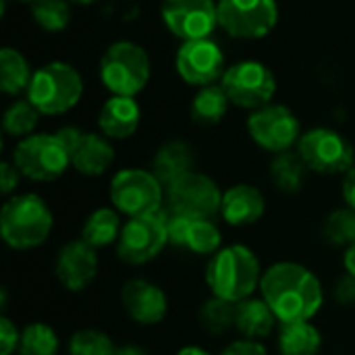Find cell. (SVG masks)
I'll list each match as a JSON object with an SVG mask.
<instances>
[{"mask_svg": "<svg viewBox=\"0 0 355 355\" xmlns=\"http://www.w3.org/2000/svg\"><path fill=\"white\" fill-rule=\"evenodd\" d=\"M58 337L52 327L44 322H31L21 331L19 355H58Z\"/></svg>", "mask_w": 355, "mask_h": 355, "instance_id": "cell-29", "label": "cell"}, {"mask_svg": "<svg viewBox=\"0 0 355 355\" xmlns=\"http://www.w3.org/2000/svg\"><path fill=\"white\" fill-rule=\"evenodd\" d=\"M343 200L345 206L355 210V164L343 175Z\"/></svg>", "mask_w": 355, "mask_h": 355, "instance_id": "cell-39", "label": "cell"}, {"mask_svg": "<svg viewBox=\"0 0 355 355\" xmlns=\"http://www.w3.org/2000/svg\"><path fill=\"white\" fill-rule=\"evenodd\" d=\"M40 110L29 102V100H17L12 102L2 119L4 133L10 137H29L33 135L37 123H40Z\"/></svg>", "mask_w": 355, "mask_h": 355, "instance_id": "cell-30", "label": "cell"}, {"mask_svg": "<svg viewBox=\"0 0 355 355\" xmlns=\"http://www.w3.org/2000/svg\"><path fill=\"white\" fill-rule=\"evenodd\" d=\"M83 94V81L75 67L62 60L42 64L27 87V100L48 116L71 110Z\"/></svg>", "mask_w": 355, "mask_h": 355, "instance_id": "cell-4", "label": "cell"}, {"mask_svg": "<svg viewBox=\"0 0 355 355\" xmlns=\"http://www.w3.org/2000/svg\"><path fill=\"white\" fill-rule=\"evenodd\" d=\"M220 355H268L266 354V347L260 343V341H254V339H239V341H233L229 343L223 354Z\"/></svg>", "mask_w": 355, "mask_h": 355, "instance_id": "cell-36", "label": "cell"}, {"mask_svg": "<svg viewBox=\"0 0 355 355\" xmlns=\"http://www.w3.org/2000/svg\"><path fill=\"white\" fill-rule=\"evenodd\" d=\"M343 264H345V272L354 275L355 277V243L352 248L345 250V256H343Z\"/></svg>", "mask_w": 355, "mask_h": 355, "instance_id": "cell-40", "label": "cell"}, {"mask_svg": "<svg viewBox=\"0 0 355 355\" xmlns=\"http://www.w3.org/2000/svg\"><path fill=\"white\" fill-rule=\"evenodd\" d=\"M56 133L67 144L71 154V166L77 173L85 177H98L106 173L114 162V148L106 135L87 133L77 127H62Z\"/></svg>", "mask_w": 355, "mask_h": 355, "instance_id": "cell-16", "label": "cell"}, {"mask_svg": "<svg viewBox=\"0 0 355 355\" xmlns=\"http://www.w3.org/2000/svg\"><path fill=\"white\" fill-rule=\"evenodd\" d=\"M150 56L135 42H114L100 60V79L112 96H137L150 81Z\"/></svg>", "mask_w": 355, "mask_h": 355, "instance_id": "cell-5", "label": "cell"}, {"mask_svg": "<svg viewBox=\"0 0 355 355\" xmlns=\"http://www.w3.org/2000/svg\"><path fill=\"white\" fill-rule=\"evenodd\" d=\"M279 318L275 316L272 308L264 300L248 297L237 304V314H235V329L245 337V339H264L268 337Z\"/></svg>", "mask_w": 355, "mask_h": 355, "instance_id": "cell-23", "label": "cell"}, {"mask_svg": "<svg viewBox=\"0 0 355 355\" xmlns=\"http://www.w3.org/2000/svg\"><path fill=\"white\" fill-rule=\"evenodd\" d=\"M19 171H17V166L12 164V162H2V166H0V187H2V193L4 196H8V193H12L15 189H17V185H19Z\"/></svg>", "mask_w": 355, "mask_h": 355, "instance_id": "cell-38", "label": "cell"}, {"mask_svg": "<svg viewBox=\"0 0 355 355\" xmlns=\"http://www.w3.org/2000/svg\"><path fill=\"white\" fill-rule=\"evenodd\" d=\"M235 314H237V304L212 295L210 300L204 302L200 310V322L206 331L220 335L231 327H235Z\"/></svg>", "mask_w": 355, "mask_h": 355, "instance_id": "cell-32", "label": "cell"}, {"mask_svg": "<svg viewBox=\"0 0 355 355\" xmlns=\"http://www.w3.org/2000/svg\"><path fill=\"white\" fill-rule=\"evenodd\" d=\"M297 154L306 166L318 175H345L355 164L352 141L329 127H316L302 133L297 141Z\"/></svg>", "mask_w": 355, "mask_h": 355, "instance_id": "cell-8", "label": "cell"}, {"mask_svg": "<svg viewBox=\"0 0 355 355\" xmlns=\"http://www.w3.org/2000/svg\"><path fill=\"white\" fill-rule=\"evenodd\" d=\"M166 229L168 243L183 248L191 254L210 256L216 254L223 243L220 229L212 218H191L166 210Z\"/></svg>", "mask_w": 355, "mask_h": 355, "instance_id": "cell-17", "label": "cell"}, {"mask_svg": "<svg viewBox=\"0 0 355 355\" xmlns=\"http://www.w3.org/2000/svg\"><path fill=\"white\" fill-rule=\"evenodd\" d=\"M177 355H210L206 349H202V347H196V345H187V347H183L181 352Z\"/></svg>", "mask_w": 355, "mask_h": 355, "instance_id": "cell-42", "label": "cell"}, {"mask_svg": "<svg viewBox=\"0 0 355 355\" xmlns=\"http://www.w3.org/2000/svg\"><path fill=\"white\" fill-rule=\"evenodd\" d=\"M164 191L158 177L146 168H123L110 181V202L129 218L160 212Z\"/></svg>", "mask_w": 355, "mask_h": 355, "instance_id": "cell-7", "label": "cell"}, {"mask_svg": "<svg viewBox=\"0 0 355 355\" xmlns=\"http://www.w3.org/2000/svg\"><path fill=\"white\" fill-rule=\"evenodd\" d=\"M193 171V150L187 141H166L154 156L152 173L164 185V189L179 177Z\"/></svg>", "mask_w": 355, "mask_h": 355, "instance_id": "cell-22", "label": "cell"}, {"mask_svg": "<svg viewBox=\"0 0 355 355\" xmlns=\"http://www.w3.org/2000/svg\"><path fill=\"white\" fill-rule=\"evenodd\" d=\"M262 270L258 256L245 245H229L218 250L206 266V283L212 295L239 304L260 287Z\"/></svg>", "mask_w": 355, "mask_h": 355, "instance_id": "cell-2", "label": "cell"}, {"mask_svg": "<svg viewBox=\"0 0 355 355\" xmlns=\"http://www.w3.org/2000/svg\"><path fill=\"white\" fill-rule=\"evenodd\" d=\"M121 302L131 320L144 327H152L162 322L168 312L166 293L152 281L131 279L125 283L121 291Z\"/></svg>", "mask_w": 355, "mask_h": 355, "instance_id": "cell-19", "label": "cell"}, {"mask_svg": "<svg viewBox=\"0 0 355 355\" xmlns=\"http://www.w3.org/2000/svg\"><path fill=\"white\" fill-rule=\"evenodd\" d=\"M322 235L329 245L352 248L355 243V210L349 206L333 210L322 225Z\"/></svg>", "mask_w": 355, "mask_h": 355, "instance_id": "cell-31", "label": "cell"}, {"mask_svg": "<svg viewBox=\"0 0 355 355\" xmlns=\"http://www.w3.org/2000/svg\"><path fill=\"white\" fill-rule=\"evenodd\" d=\"M335 300L341 306H354L355 304V277L345 272V277L339 279L337 287H335Z\"/></svg>", "mask_w": 355, "mask_h": 355, "instance_id": "cell-37", "label": "cell"}, {"mask_svg": "<svg viewBox=\"0 0 355 355\" xmlns=\"http://www.w3.org/2000/svg\"><path fill=\"white\" fill-rule=\"evenodd\" d=\"M229 104L231 100L220 83L200 87V92L193 96L191 102V119L196 125H204V127L216 125L225 119Z\"/></svg>", "mask_w": 355, "mask_h": 355, "instance_id": "cell-26", "label": "cell"}, {"mask_svg": "<svg viewBox=\"0 0 355 355\" xmlns=\"http://www.w3.org/2000/svg\"><path fill=\"white\" fill-rule=\"evenodd\" d=\"M19 341H21L19 329L12 324L10 318L2 316L0 318V355H12V352L19 349Z\"/></svg>", "mask_w": 355, "mask_h": 355, "instance_id": "cell-35", "label": "cell"}, {"mask_svg": "<svg viewBox=\"0 0 355 355\" xmlns=\"http://www.w3.org/2000/svg\"><path fill=\"white\" fill-rule=\"evenodd\" d=\"M320 347H322L320 331L308 320L281 324L279 331L281 355H318Z\"/></svg>", "mask_w": 355, "mask_h": 355, "instance_id": "cell-25", "label": "cell"}, {"mask_svg": "<svg viewBox=\"0 0 355 355\" xmlns=\"http://www.w3.org/2000/svg\"><path fill=\"white\" fill-rule=\"evenodd\" d=\"M17 171L37 183H50L71 166V154L58 133H33L21 139L12 150Z\"/></svg>", "mask_w": 355, "mask_h": 355, "instance_id": "cell-6", "label": "cell"}, {"mask_svg": "<svg viewBox=\"0 0 355 355\" xmlns=\"http://www.w3.org/2000/svg\"><path fill=\"white\" fill-rule=\"evenodd\" d=\"M166 243V212L160 210L156 214L129 218V223L123 225L121 237L116 241V254L125 264L141 266L152 262L164 250Z\"/></svg>", "mask_w": 355, "mask_h": 355, "instance_id": "cell-10", "label": "cell"}, {"mask_svg": "<svg viewBox=\"0 0 355 355\" xmlns=\"http://www.w3.org/2000/svg\"><path fill=\"white\" fill-rule=\"evenodd\" d=\"M33 21L46 31H62L71 23L69 0H33L31 2Z\"/></svg>", "mask_w": 355, "mask_h": 355, "instance_id": "cell-33", "label": "cell"}, {"mask_svg": "<svg viewBox=\"0 0 355 355\" xmlns=\"http://www.w3.org/2000/svg\"><path fill=\"white\" fill-rule=\"evenodd\" d=\"M71 355H116L112 339L96 329H81L69 341Z\"/></svg>", "mask_w": 355, "mask_h": 355, "instance_id": "cell-34", "label": "cell"}, {"mask_svg": "<svg viewBox=\"0 0 355 355\" xmlns=\"http://www.w3.org/2000/svg\"><path fill=\"white\" fill-rule=\"evenodd\" d=\"M266 212V200L256 185L239 183L223 193L220 216L231 227H248L258 223Z\"/></svg>", "mask_w": 355, "mask_h": 355, "instance_id": "cell-20", "label": "cell"}, {"mask_svg": "<svg viewBox=\"0 0 355 355\" xmlns=\"http://www.w3.org/2000/svg\"><path fill=\"white\" fill-rule=\"evenodd\" d=\"M168 212L191 218H214L220 214L223 191L204 173H187L166 187Z\"/></svg>", "mask_w": 355, "mask_h": 355, "instance_id": "cell-12", "label": "cell"}, {"mask_svg": "<svg viewBox=\"0 0 355 355\" xmlns=\"http://www.w3.org/2000/svg\"><path fill=\"white\" fill-rule=\"evenodd\" d=\"M17 2H29V4H31L33 0H17Z\"/></svg>", "mask_w": 355, "mask_h": 355, "instance_id": "cell-44", "label": "cell"}, {"mask_svg": "<svg viewBox=\"0 0 355 355\" xmlns=\"http://www.w3.org/2000/svg\"><path fill=\"white\" fill-rule=\"evenodd\" d=\"M54 216L48 204L35 193H19L0 210V235L12 250H33L52 233Z\"/></svg>", "mask_w": 355, "mask_h": 355, "instance_id": "cell-3", "label": "cell"}, {"mask_svg": "<svg viewBox=\"0 0 355 355\" xmlns=\"http://www.w3.org/2000/svg\"><path fill=\"white\" fill-rule=\"evenodd\" d=\"M260 291L281 324L310 320L324 302L318 277L297 262H277L268 266L262 275Z\"/></svg>", "mask_w": 355, "mask_h": 355, "instance_id": "cell-1", "label": "cell"}, {"mask_svg": "<svg viewBox=\"0 0 355 355\" xmlns=\"http://www.w3.org/2000/svg\"><path fill=\"white\" fill-rule=\"evenodd\" d=\"M162 21L183 42L204 40L218 25V6L214 0H164Z\"/></svg>", "mask_w": 355, "mask_h": 355, "instance_id": "cell-15", "label": "cell"}, {"mask_svg": "<svg viewBox=\"0 0 355 355\" xmlns=\"http://www.w3.org/2000/svg\"><path fill=\"white\" fill-rule=\"evenodd\" d=\"M248 131L262 150L272 154L289 152L302 137L300 119L283 104H266L254 110L248 119Z\"/></svg>", "mask_w": 355, "mask_h": 355, "instance_id": "cell-13", "label": "cell"}, {"mask_svg": "<svg viewBox=\"0 0 355 355\" xmlns=\"http://www.w3.org/2000/svg\"><path fill=\"white\" fill-rule=\"evenodd\" d=\"M54 272L58 283L67 291H83L87 289L98 275V256L96 248L85 243L83 239L69 241L60 248L54 264Z\"/></svg>", "mask_w": 355, "mask_h": 355, "instance_id": "cell-18", "label": "cell"}, {"mask_svg": "<svg viewBox=\"0 0 355 355\" xmlns=\"http://www.w3.org/2000/svg\"><path fill=\"white\" fill-rule=\"evenodd\" d=\"M31 69L25 56L15 48L0 50V87L8 96H17L23 89L27 92L31 81Z\"/></svg>", "mask_w": 355, "mask_h": 355, "instance_id": "cell-28", "label": "cell"}, {"mask_svg": "<svg viewBox=\"0 0 355 355\" xmlns=\"http://www.w3.org/2000/svg\"><path fill=\"white\" fill-rule=\"evenodd\" d=\"M69 2H75V4H92L96 0H69Z\"/></svg>", "mask_w": 355, "mask_h": 355, "instance_id": "cell-43", "label": "cell"}, {"mask_svg": "<svg viewBox=\"0 0 355 355\" xmlns=\"http://www.w3.org/2000/svg\"><path fill=\"white\" fill-rule=\"evenodd\" d=\"M218 25L235 40H260L279 21L277 0H218Z\"/></svg>", "mask_w": 355, "mask_h": 355, "instance_id": "cell-11", "label": "cell"}, {"mask_svg": "<svg viewBox=\"0 0 355 355\" xmlns=\"http://www.w3.org/2000/svg\"><path fill=\"white\" fill-rule=\"evenodd\" d=\"M308 166L302 160V156L297 152H283L277 154L272 164H270V179L275 183V187L283 193H297L304 187L306 175H308Z\"/></svg>", "mask_w": 355, "mask_h": 355, "instance_id": "cell-27", "label": "cell"}, {"mask_svg": "<svg viewBox=\"0 0 355 355\" xmlns=\"http://www.w3.org/2000/svg\"><path fill=\"white\" fill-rule=\"evenodd\" d=\"M123 231L121 216L116 208H98L94 210L81 229V239L92 248H108L119 241Z\"/></svg>", "mask_w": 355, "mask_h": 355, "instance_id": "cell-24", "label": "cell"}, {"mask_svg": "<svg viewBox=\"0 0 355 355\" xmlns=\"http://www.w3.org/2000/svg\"><path fill=\"white\" fill-rule=\"evenodd\" d=\"M220 85L231 104L248 110H258L270 104L277 92V79L272 71L260 60H239L227 67Z\"/></svg>", "mask_w": 355, "mask_h": 355, "instance_id": "cell-9", "label": "cell"}, {"mask_svg": "<svg viewBox=\"0 0 355 355\" xmlns=\"http://www.w3.org/2000/svg\"><path fill=\"white\" fill-rule=\"evenodd\" d=\"M141 121V110L135 98L112 96L104 102L98 114V127L108 139H127L131 137Z\"/></svg>", "mask_w": 355, "mask_h": 355, "instance_id": "cell-21", "label": "cell"}, {"mask_svg": "<svg viewBox=\"0 0 355 355\" xmlns=\"http://www.w3.org/2000/svg\"><path fill=\"white\" fill-rule=\"evenodd\" d=\"M116 355H150L139 345H121L116 347Z\"/></svg>", "mask_w": 355, "mask_h": 355, "instance_id": "cell-41", "label": "cell"}, {"mask_svg": "<svg viewBox=\"0 0 355 355\" xmlns=\"http://www.w3.org/2000/svg\"><path fill=\"white\" fill-rule=\"evenodd\" d=\"M175 67L185 83L198 87L214 85L218 79H223L227 71L225 54L220 46L210 37L183 42L181 48L177 50Z\"/></svg>", "mask_w": 355, "mask_h": 355, "instance_id": "cell-14", "label": "cell"}]
</instances>
